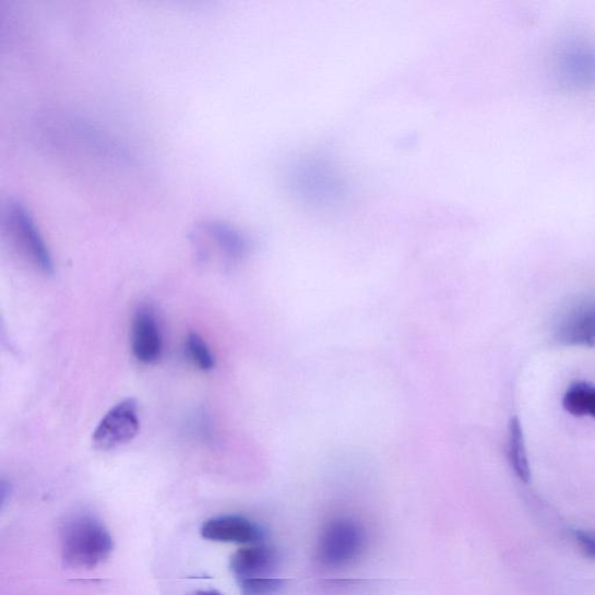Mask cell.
<instances>
[{
	"label": "cell",
	"instance_id": "cell-3",
	"mask_svg": "<svg viewBox=\"0 0 595 595\" xmlns=\"http://www.w3.org/2000/svg\"><path fill=\"white\" fill-rule=\"evenodd\" d=\"M5 234L17 252L45 275L52 274L50 252L29 212L20 202H9L3 210Z\"/></svg>",
	"mask_w": 595,
	"mask_h": 595
},
{
	"label": "cell",
	"instance_id": "cell-16",
	"mask_svg": "<svg viewBox=\"0 0 595 595\" xmlns=\"http://www.w3.org/2000/svg\"><path fill=\"white\" fill-rule=\"evenodd\" d=\"M193 595H223V594L218 591H200L194 593Z\"/></svg>",
	"mask_w": 595,
	"mask_h": 595
},
{
	"label": "cell",
	"instance_id": "cell-9",
	"mask_svg": "<svg viewBox=\"0 0 595 595\" xmlns=\"http://www.w3.org/2000/svg\"><path fill=\"white\" fill-rule=\"evenodd\" d=\"M558 74L571 86L595 84V49L581 44L567 46L557 62Z\"/></svg>",
	"mask_w": 595,
	"mask_h": 595
},
{
	"label": "cell",
	"instance_id": "cell-2",
	"mask_svg": "<svg viewBox=\"0 0 595 595\" xmlns=\"http://www.w3.org/2000/svg\"><path fill=\"white\" fill-rule=\"evenodd\" d=\"M190 239L198 260L205 264L231 265L243 259L248 248L240 231L214 221L197 224Z\"/></svg>",
	"mask_w": 595,
	"mask_h": 595
},
{
	"label": "cell",
	"instance_id": "cell-10",
	"mask_svg": "<svg viewBox=\"0 0 595 595\" xmlns=\"http://www.w3.org/2000/svg\"><path fill=\"white\" fill-rule=\"evenodd\" d=\"M557 338L568 346H595V302L575 306L558 323Z\"/></svg>",
	"mask_w": 595,
	"mask_h": 595
},
{
	"label": "cell",
	"instance_id": "cell-8",
	"mask_svg": "<svg viewBox=\"0 0 595 595\" xmlns=\"http://www.w3.org/2000/svg\"><path fill=\"white\" fill-rule=\"evenodd\" d=\"M279 564L277 551L262 544L251 545L238 550L230 557L229 568L236 579L241 582L269 576Z\"/></svg>",
	"mask_w": 595,
	"mask_h": 595
},
{
	"label": "cell",
	"instance_id": "cell-11",
	"mask_svg": "<svg viewBox=\"0 0 595 595\" xmlns=\"http://www.w3.org/2000/svg\"><path fill=\"white\" fill-rule=\"evenodd\" d=\"M508 459L514 475L522 483H529L532 473L525 436L517 418H513L509 426Z\"/></svg>",
	"mask_w": 595,
	"mask_h": 595
},
{
	"label": "cell",
	"instance_id": "cell-4",
	"mask_svg": "<svg viewBox=\"0 0 595 595\" xmlns=\"http://www.w3.org/2000/svg\"><path fill=\"white\" fill-rule=\"evenodd\" d=\"M366 544V532L355 521L334 520L324 528L320 537L319 560L330 568L348 566L362 555Z\"/></svg>",
	"mask_w": 595,
	"mask_h": 595
},
{
	"label": "cell",
	"instance_id": "cell-14",
	"mask_svg": "<svg viewBox=\"0 0 595 595\" xmlns=\"http://www.w3.org/2000/svg\"><path fill=\"white\" fill-rule=\"evenodd\" d=\"M287 581L273 579V576H261L239 582L243 595H273L286 586Z\"/></svg>",
	"mask_w": 595,
	"mask_h": 595
},
{
	"label": "cell",
	"instance_id": "cell-15",
	"mask_svg": "<svg viewBox=\"0 0 595 595\" xmlns=\"http://www.w3.org/2000/svg\"><path fill=\"white\" fill-rule=\"evenodd\" d=\"M572 539L585 558L595 561V532L575 529L572 532Z\"/></svg>",
	"mask_w": 595,
	"mask_h": 595
},
{
	"label": "cell",
	"instance_id": "cell-7",
	"mask_svg": "<svg viewBox=\"0 0 595 595\" xmlns=\"http://www.w3.org/2000/svg\"><path fill=\"white\" fill-rule=\"evenodd\" d=\"M131 346L133 356L143 365H153L160 358L164 340L155 313L142 306L132 322Z\"/></svg>",
	"mask_w": 595,
	"mask_h": 595
},
{
	"label": "cell",
	"instance_id": "cell-13",
	"mask_svg": "<svg viewBox=\"0 0 595 595\" xmlns=\"http://www.w3.org/2000/svg\"><path fill=\"white\" fill-rule=\"evenodd\" d=\"M186 353L191 362L203 371L215 367V358L207 342L197 333H190L186 340Z\"/></svg>",
	"mask_w": 595,
	"mask_h": 595
},
{
	"label": "cell",
	"instance_id": "cell-5",
	"mask_svg": "<svg viewBox=\"0 0 595 595\" xmlns=\"http://www.w3.org/2000/svg\"><path fill=\"white\" fill-rule=\"evenodd\" d=\"M139 430L138 404L134 400H126L105 414L94 431L93 444L107 452L134 440Z\"/></svg>",
	"mask_w": 595,
	"mask_h": 595
},
{
	"label": "cell",
	"instance_id": "cell-6",
	"mask_svg": "<svg viewBox=\"0 0 595 595\" xmlns=\"http://www.w3.org/2000/svg\"><path fill=\"white\" fill-rule=\"evenodd\" d=\"M202 536L219 544L259 545L264 538L263 531L254 522L240 515H221L205 522Z\"/></svg>",
	"mask_w": 595,
	"mask_h": 595
},
{
	"label": "cell",
	"instance_id": "cell-12",
	"mask_svg": "<svg viewBox=\"0 0 595 595\" xmlns=\"http://www.w3.org/2000/svg\"><path fill=\"white\" fill-rule=\"evenodd\" d=\"M563 406L574 417L595 419V386L586 382L570 385L563 396Z\"/></svg>",
	"mask_w": 595,
	"mask_h": 595
},
{
	"label": "cell",
	"instance_id": "cell-1",
	"mask_svg": "<svg viewBox=\"0 0 595 595\" xmlns=\"http://www.w3.org/2000/svg\"><path fill=\"white\" fill-rule=\"evenodd\" d=\"M62 560L74 569H94L110 558L114 537L98 517L81 513L68 517L60 529Z\"/></svg>",
	"mask_w": 595,
	"mask_h": 595
}]
</instances>
